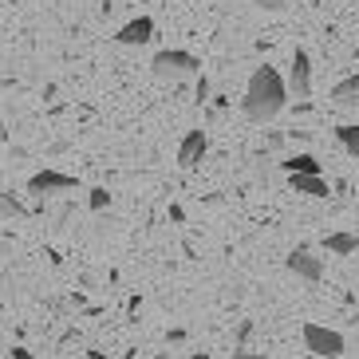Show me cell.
<instances>
[{
    "mask_svg": "<svg viewBox=\"0 0 359 359\" xmlns=\"http://www.w3.org/2000/svg\"><path fill=\"white\" fill-rule=\"evenodd\" d=\"M288 103V83L280 79V72L276 67H257L253 75H249V83H245V99H241V115L249 118V123H273L280 111H285Z\"/></svg>",
    "mask_w": 359,
    "mask_h": 359,
    "instance_id": "6da1fadb",
    "label": "cell"
},
{
    "mask_svg": "<svg viewBox=\"0 0 359 359\" xmlns=\"http://www.w3.org/2000/svg\"><path fill=\"white\" fill-rule=\"evenodd\" d=\"M150 72H154V79H162V83H178V79L201 75V60L194 52H182V48H162V52H154V60H150Z\"/></svg>",
    "mask_w": 359,
    "mask_h": 359,
    "instance_id": "7a4b0ae2",
    "label": "cell"
},
{
    "mask_svg": "<svg viewBox=\"0 0 359 359\" xmlns=\"http://www.w3.org/2000/svg\"><path fill=\"white\" fill-rule=\"evenodd\" d=\"M304 348L312 359H339L348 351V339L339 336L336 327H324V324H304Z\"/></svg>",
    "mask_w": 359,
    "mask_h": 359,
    "instance_id": "3957f363",
    "label": "cell"
},
{
    "mask_svg": "<svg viewBox=\"0 0 359 359\" xmlns=\"http://www.w3.org/2000/svg\"><path fill=\"white\" fill-rule=\"evenodd\" d=\"M288 91H292L300 103H308V95H312V60H308L304 48L292 52V64H288Z\"/></svg>",
    "mask_w": 359,
    "mask_h": 359,
    "instance_id": "277c9868",
    "label": "cell"
},
{
    "mask_svg": "<svg viewBox=\"0 0 359 359\" xmlns=\"http://www.w3.org/2000/svg\"><path fill=\"white\" fill-rule=\"evenodd\" d=\"M285 269L292 276H300V280H312V285L324 276V261H320V257H312L308 249H292V253L285 257Z\"/></svg>",
    "mask_w": 359,
    "mask_h": 359,
    "instance_id": "5b68a950",
    "label": "cell"
},
{
    "mask_svg": "<svg viewBox=\"0 0 359 359\" xmlns=\"http://www.w3.org/2000/svg\"><path fill=\"white\" fill-rule=\"evenodd\" d=\"M60 190H75V178L72 174H60V170H40L28 178V194L43 198V194H60Z\"/></svg>",
    "mask_w": 359,
    "mask_h": 359,
    "instance_id": "8992f818",
    "label": "cell"
},
{
    "mask_svg": "<svg viewBox=\"0 0 359 359\" xmlns=\"http://www.w3.org/2000/svg\"><path fill=\"white\" fill-rule=\"evenodd\" d=\"M205 147H210V138H205V130H186L182 135V142H178V166L182 170H190V166H198L201 158H205Z\"/></svg>",
    "mask_w": 359,
    "mask_h": 359,
    "instance_id": "52a82bcc",
    "label": "cell"
},
{
    "mask_svg": "<svg viewBox=\"0 0 359 359\" xmlns=\"http://www.w3.org/2000/svg\"><path fill=\"white\" fill-rule=\"evenodd\" d=\"M115 40L123 43V48H142V43L154 40V20H150V16H135L130 24H123L115 32Z\"/></svg>",
    "mask_w": 359,
    "mask_h": 359,
    "instance_id": "ba28073f",
    "label": "cell"
},
{
    "mask_svg": "<svg viewBox=\"0 0 359 359\" xmlns=\"http://www.w3.org/2000/svg\"><path fill=\"white\" fill-rule=\"evenodd\" d=\"M288 186H292L296 194H308V198H327V182H324V174H292L288 178Z\"/></svg>",
    "mask_w": 359,
    "mask_h": 359,
    "instance_id": "9c48e42d",
    "label": "cell"
},
{
    "mask_svg": "<svg viewBox=\"0 0 359 359\" xmlns=\"http://www.w3.org/2000/svg\"><path fill=\"white\" fill-rule=\"evenodd\" d=\"M324 249L327 253H336V257H351V253H359V237L355 233H327Z\"/></svg>",
    "mask_w": 359,
    "mask_h": 359,
    "instance_id": "30bf717a",
    "label": "cell"
},
{
    "mask_svg": "<svg viewBox=\"0 0 359 359\" xmlns=\"http://www.w3.org/2000/svg\"><path fill=\"white\" fill-rule=\"evenodd\" d=\"M332 103H344V107H351V103H359V75H344L336 87H332Z\"/></svg>",
    "mask_w": 359,
    "mask_h": 359,
    "instance_id": "8fae6325",
    "label": "cell"
},
{
    "mask_svg": "<svg viewBox=\"0 0 359 359\" xmlns=\"http://www.w3.org/2000/svg\"><path fill=\"white\" fill-rule=\"evenodd\" d=\"M280 166L288 170V178H292V174H320V158H316V154H292V158H285Z\"/></svg>",
    "mask_w": 359,
    "mask_h": 359,
    "instance_id": "7c38bea8",
    "label": "cell"
},
{
    "mask_svg": "<svg viewBox=\"0 0 359 359\" xmlns=\"http://www.w3.org/2000/svg\"><path fill=\"white\" fill-rule=\"evenodd\" d=\"M336 138H339V147L348 150L351 158H359V123H339Z\"/></svg>",
    "mask_w": 359,
    "mask_h": 359,
    "instance_id": "4fadbf2b",
    "label": "cell"
},
{
    "mask_svg": "<svg viewBox=\"0 0 359 359\" xmlns=\"http://www.w3.org/2000/svg\"><path fill=\"white\" fill-rule=\"evenodd\" d=\"M0 217H28V205H20L16 198H8V194H0Z\"/></svg>",
    "mask_w": 359,
    "mask_h": 359,
    "instance_id": "5bb4252c",
    "label": "cell"
},
{
    "mask_svg": "<svg viewBox=\"0 0 359 359\" xmlns=\"http://www.w3.org/2000/svg\"><path fill=\"white\" fill-rule=\"evenodd\" d=\"M87 205L95 213H103L107 205H111V194H107V186H95V190H87Z\"/></svg>",
    "mask_w": 359,
    "mask_h": 359,
    "instance_id": "9a60e30c",
    "label": "cell"
},
{
    "mask_svg": "<svg viewBox=\"0 0 359 359\" xmlns=\"http://www.w3.org/2000/svg\"><path fill=\"white\" fill-rule=\"evenodd\" d=\"M249 339H253V320H241V324H237V351H245Z\"/></svg>",
    "mask_w": 359,
    "mask_h": 359,
    "instance_id": "2e32d148",
    "label": "cell"
},
{
    "mask_svg": "<svg viewBox=\"0 0 359 359\" xmlns=\"http://www.w3.org/2000/svg\"><path fill=\"white\" fill-rule=\"evenodd\" d=\"M229 359H273V355H264V351H249V348H245V351L233 348V355H229Z\"/></svg>",
    "mask_w": 359,
    "mask_h": 359,
    "instance_id": "e0dca14e",
    "label": "cell"
},
{
    "mask_svg": "<svg viewBox=\"0 0 359 359\" xmlns=\"http://www.w3.org/2000/svg\"><path fill=\"white\" fill-rule=\"evenodd\" d=\"M205 99H210V79L198 75V103H205Z\"/></svg>",
    "mask_w": 359,
    "mask_h": 359,
    "instance_id": "ac0fdd59",
    "label": "cell"
},
{
    "mask_svg": "<svg viewBox=\"0 0 359 359\" xmlns=\"http://www.w3.org/2000/svg\"><path fill=\"white\" fill-rule=\"evenodd\" d=\"M257 8H264V12H280V8H285V0H257Z\"/></svg>",
    "mask_w": 359,
    "mask_h": 359,
    "instance_id": "d6986e66",
    "label": "cell"
},
{
    "mask_svg": "<svg viewBox=\"0 0 359 359\" xmlns=\"http://www.w3.org/2000/svg\"><path fill=\"white\" fill-rule=\"evenodd\" d=\"M166 344H186V327H174V332H166Z\"/></svg>",
    "mask_w": 359,
    "mask_h": 359,
    "instance_id": "ffe728a7",
    "label": "cell"
},
{
    "mask_svg": "<svg viewBox=\"0 0 359 359\" xmlns=\"http://www.w3.org/2000/svg\"><path fill=\"white\" fill-rule=\"evenodd\" d=\"M12 359H32V351L28 348H12Z\"/></svg>",
    "mask_w": 359,
    "mask_h": 359,
    "instance_id": "44dd1931",
    "label": "cell"
},
{
    "mask_svg": "<svg viewBox=\"0 0 359 359\" xmlns=\"http://www.w3.org/2000/svg\"><path fill=\"white\" fill-rule=\"evenodd\" d=\"M190 359H213V355H210V351H194Z\"/></svg>",
    "mask_w": 359,
    "mask_h": 359,
    "instance_id": "7402d4cb",
    "label": "cell"
},
{
    "mask_svg": "<svg viewBox=\"0 0 359 359\" xmlns=\"http://www.w3.org/2000/svg\"><path fill=\"white\" fill-rule=\"evenodd\" d=\"M87 359H103V351H87Z\"/></svg>",
    "mask_w": 359,
    "mask_h": 359,
    "instance_id": "603a6c76",
    "label": "cell"
},
{
    "mask_svg": "<svg viewBox=\"0 0 359 359\" xmlns=\"http://www.w3.org/2000/svg\"><path fill=\"white\" fill-rule=\"evenodd\" d=\"M355 60H359V52H355Z\"/></svg>",
    "mask_w": 359,
    "mask_h": 359,
    "instance_id": "cb8c5ba5",
    "label": "cell"
}]
</instances>
